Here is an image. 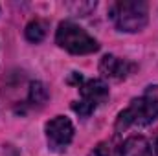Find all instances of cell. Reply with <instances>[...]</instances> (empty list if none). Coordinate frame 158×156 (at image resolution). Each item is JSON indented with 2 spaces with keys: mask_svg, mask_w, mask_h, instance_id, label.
I'll return each instance as SVG.
<instances>
[{
  "mask_svg": "<svg viewBox=\"0 0 158 156\" xmlns=\"http://www.w3.org/2000/svg\"><path fill=\"white\" fill-rule=\"evenodd\" d=\"M155 151H156V156H158V140H156V143H155Z\"/></svg>",
  "mask_w": 158,
  "mask_h": 156,
  "instance_id": "12",
  "label": "cell"
},
{
  "mask_svg": "<svg viewBox=\"0 0 158 156\" xmlns=\"http://www.w3.org/2000/svg\"><path fill=\"white\" fill-rule=\"evenodd\" d=\"M55 42L59 48L66 50L72 55H88L99 50V42L72 20H63L57 26Z\"/></svg>",
  "mask_w": 158,
  "mask_h": 156,
  "instance_id": "3",
  "label": "cell"
},
{
  "mask_svg": "<svg viewBox=\"0 0 158 156\" xmlns=\"http://www.w3.org/2000/svg\"><path fill=\"white\" fill-rule=\"evenodd\" d=\"M72 13L79 15V17H86L92 9H96V2H79V4H72L70 6Z\"/></svg>",
  "mask_w": 158,
  "mask_h": 156,
  "instance_id": "10",
  "label": "cell"
},
{
  "mask_svg": "<svg viewBox=\"0 0 158 156\" xmlns=\"http://www.w3.org/2000/svg\"><path fill=\"white\" fill-rule=\"evenodd\" d=\"M158 117V86H151L143 96L131 101V105L121 110L116 117L114 130L116 134L125 132L129 127L149 125Z\"/></svg>",
  "mask_w": 158,
  "mask_h": 156,
  "instance_id": "1",
  "label": "cell"
},
{
  "mask_svg": "<svg viewBox=\"0 0 158 156\" xmlns=\"http://www.w3.org/2000/svg\"><path fill=\"white\" fill-rule=\"evenodd\" d=\"M136 64L127 61V59H119L116 55L109 53L103 55L99 61V74L107 79H116V81H123L129 76H132L136 72Z\"/></svg>",
  "mask_w": 158,
  "mask_h": 156,
  "instance_id": "6",
  "label": "cell"
},
{
  "mask_svg": "<svg viewBox=\"0 0 158 156\" xmlns=\"http://www.w3.org/2000/svg\"><path fill=\"white\" fill-rule=\"evenodd\" d=\"M88 156H112V149H110L109 142H101V143H98V145L90 151Z\"/></svg>",
  "mask_w": 158,
  "mask_h": 156,
  "instance_id": "11",
  "label": "cell"
},
{
  "mask_svg": "<svg viewBox=\"0 0 158 156\" xmlns=\"http://www.w3.org/2000/svg\"><path fill=\"white\" fill-rule=\"evenodd\" d=\"M46 101H48V90H46V86L40 81H33V83H30V90H28V97L24 101L22 112L26 109H30V110L40 109Z\"/></svg>",
  "mask_w": 158,
  "mask_h": 156,
  "instance_id": "8",
  "label": "cell"
},
{
  "mask_svg": "<svg viewBox=\"0 0 158 156\" xmlns=\"http://www.w3.org/2000/svg\"><path fill=\"white\" fill-rule=\"evenodd\" d=\"M109 18L123 33H138L149 22V7L143 0H119L109 9Z\"/></svg>",
  "mask_w": 158,
  "mask_h": 156,
  "instance_id": "2",
  "label": "cell"
},
{
  "mask_svg": "<svg viewBox=\"0 0 158 156\" xmlns=\"http://www.w3.org/2000/svg\"><path fill=\"white\" fill-rule=\"evenodd\" d=\"M119 156H153V149L147 138L140 134H132L121 143Z\"/></svg>",
  "mask_w": 158,
  "mask_h": 156,
  "instance_id": "7",
  "label": "cell"
},
{
  "mask_svg": "<svg viewBox=\"0 0 158 156\" xmlns=\"http://www.w3.org/2000/svg\"><path fill=\"white\" fill-rule=\"evenodd\" d=\"M77 88L79 101L72 103V110L79 117H88L99 105L109 99V84L103 79H83Z\"/></svg>",
  "mask_w": 158,
  "mask_h": 156,
  "instance_id": "4",
  "label": "cell"
},
{
  "mask_svg": "<svg viewBox=\"0 0 158 156\" xmlns=\"http://www.w3.org/2000/svg\"><path fill=\"white\" fill-rule=\"evenodd\" d=\"M46 33H48V22H44L40 18L30 20L26 24V28H24V37H26V40H30L33 44L42 42L44 37H46Z\"/></svg>",
  "mask_w": 158,
  "mask_h": 156,
  "instance_id": "9",
  "label": "cell"
},
{
  "mask_svg": "<svg viewBox=\"0 0 158 156\" xmlns=\"http://www.w3.org/2000/svg\"><path fill=\"white\" fill-rule=\"evenodd\" d=\"M44 132H46L48 149L53 153H64L74 140L76 129H74V123L70 121V117L55 116L46 123Z\"/></svg>",
  "mask_w": 158,
  "mask_h": 156,
  "instance_id": "5",
  "label": "cell"
}]
</instances>
